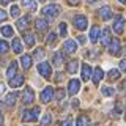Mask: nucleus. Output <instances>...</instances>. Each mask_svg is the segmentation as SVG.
Returning <instances> with one entry per match:
<instances>
[{"label": "nucleus", "instance_id": "nucleus-1", "mask_svg": "<svg viewBox=\"0 0 126 126\" xmlns=\"http://www.w3.org/2000/svg\"><path fill=\"white\" fill-rule=\"evenodd\" d=\"M58 13H60V6L58 5H47L43 8V14L46 16V17H50L54 19L55 16H58Z\"/></svg>", "mask_w": 126, "mask_h": 126}, {"label": "nucleus", "instance_id": "nucleus-2", "mask_svg": "<svg viewBox=\"0 0 126 126\" xmlns=\"http://www.w3.org/2000/svg\"><path fill=\"white\" fill-rule=\"evenodd\" d=\"M39 112H41L39 107H35V109H32V110H25L24 115H22V120L24 121H35V120H38Z\"/></svg>", "mask_w": 126, "mask_h": 126}, {"label": "nucleus", "instance_id": "nucleus-3", "mask_svg": "<svg viewBox=\"0 0 126 126\" xmlns=\"http://www.w3.org/2000/svg\"><path fill=\"white\" fill-rule=\"evenodd\" d=\"M73 22H74V27H76L77 30H85L87 25H88V21H87V17H85V16H82V14L76 16Z\"/></svg>", "mask_w": 126, "mask_h": 126}, {"label": "nucleus", "instance_id": "nucleus-4", "mask_svg": "<svg viewBox=\"0 0 126 126\" xmlns=\"http://www.w3.org/2000/svg\"><path fill=\"white\" fill-rule=\"evenodd\" d=\"M38 73L41 74L43 77H50V74H52V68H50V65L49 63H46V62H43V63H39L38 65Z\"/></svg>", "mask_w": 126, "mask_h": 126}, {"label": "nucleus", "instance_id": "nucleus-5", "mask_svg": "<svg viewBox=\"0 0 126 126\" xmlns=\"http://www.w3.org/2000/svg\"><path fill=\"white\" fill-rule=\"evenodd\" d=\"M33 99H35L33 90H32L30 87H27V88L24 90V93H22V102H24V104H32Z\"/></svg>", "mask_w": 126, "mask_h": 126}, {"label": "nucleus", "instance_id": "nucleus-6", "mask_svg": "<svg viewBox=\"0 0 126 126\" xmlns=\"http://www.w3.org/2000/svg\"><path fill=\"white\" fill-rule=\"evenodd\" d=\"M109 52L112 55H120V41L117 38H112L109 41Z\"/></svg>", "mask_w": 126, "mask_h": 126}, {"label": "nucleus", "instance_id": "nucleus-7", "mask_svg": "<svg viewBox=\"0 0 126 126\" xmlns=\"http://www.w3.org/2000/svg\"><path fill=\"white\" fill-rule=\"evenodd\" d=\"M112 29H113L115 33H121V32H123V29H125V17L123 16H117Z\"/></svg>", "mask_w": 126, "mask_h": 126}, {"label": "nucleus", "instance_id": "nucleus-8", "mask_svg": "<svg viewBox=\"0 0 126 126\" xmlns=\"http://www.w3.org/2000/svg\"><path fill=\"white\" fill-rule=\"evenodd\" d=\"M79 90H80V82H79V79H71L69 85H68V93L69 94H76Z\"/></svg>", "mask_w": 126, "mask_h": 126}, {"label": "nucleus", "instance_id": "nucleus-9", "mask_svg": "<svg viewBox=\"0 0 126 126\" xmlns=\"http://www.w3.org/2000/svg\"><path fill=\"white\" fill-rule=\"evenodd\" d=\"M52 98H54V88L52 87H46V88L43 90V93H41V101L43 102H49Z\"/></svg>", "mask_w": 126, "mask_h": 126}, {"label": "nucleus", "instance_id": "nucleus-10", "mask_svg": "<svg viewBox=\"0 0 126 126\" xmlns=\"http://www.w3.org/2000/svg\"><path fill=\"white\" fill-rule=\"evenodd\" d=\"M65 50L68 54H74L77 50V43L74 39H66L65 41Z\"/></svg>", "mask_w": 126, "mask_h": 126}, {"label": "nucleus", "instance_id": "nucleus-11", "mask_svg": "<svg viewBox=\"0 0 126 126\" xmlns=\"http://www.w3.org/2000/svg\"><path fill=\"white\" fill-rule=\"evenodd\" d=\"M102 77H104V71H102L99 66H98V68H94V71H93V77H92V79H93V84L98 85V84L101 82Z\"/></svg>", "mask_w": 126, "mask_h": 126}, {"label": "nucleus", "instance_id": "nucleus-12", "mask_svg": "<svg viewBox=\"0 0 126 126\" xmlns=\"http://www.w3.org/2000/svg\"><path fill=\"white\" fill-rule=\"evenodd\" d=\"M98 13H99V17L102 19V21H109V19L112 17V11H110L109 6H102Z\"/></svg>", "mask_w": 126, "mask_h": 126}, {"label": "nucleus", "instance_id": "nucleus-13", "mask_svg": "<svg viewBox=\"0 0 126 126\" xmlns=\"http://www.w3.org/2000/svg\"><path fill=\"white\" fill-rule=\"evenodd\" d=\"M99 33H101V44L102 46H107L109 44V41H110V39H112V38H110V30L109 29H104V30H102V32H99Z\"/></svg>", "mask_w": 126, "mask_h": 126}, {"label": "nucleus", "instance_id": "nucleus-14", "mask_svg": "<svg viewBox=\"0 0 126 126\" xmlns=\"http://www.w3.org/2000/svg\"><path fill=\"white\" fill-rule=\"evenodd\" d=\"M90 77H92V66H90L88 63H84V65H82V79H84V80H88Z\"/></svg>", "mask_w": 126, "mask_h": 126}, {"label": "nucleus", "instance_id": "nucleus-15", "mask_svg": "<svg viewBox=\"0 0 126 126\" xmlns=\"http://www.w3.org/2000/svg\"><path fill=\"white\" fill-rule=\"evenodd\" d=\"M24 84V77L22 76H13L10 79V87H13V88H16V87H21Z\"/></svg>", "mask_w": 126, "mask_h": 126}, {"label": "nucleus", "instance_id": "nucleus-16", "mask_svg": "<svg viewBox=\"0 0 126 126\" xmlns=\"http://www.w3.org/2000/svg\"><path fill=\"white\" fill-rule=\"evenodd\" d=\"M99 32H101V29L98 25L92 27V32H90V41H92V43L98 41V38H99Z\"/></svg>", "mask_w": 126, "mask_h": 126}, {"label": "nucleus", "instance_id": "nucleus-17", "mask_svg": "<svg viewBox=\"0 0 126 126\" xmlns=\"http://www.w3.org/2000/svg\"><path fill=\"white\" fill-rule=\"evenodd\" d=\"M29 22H30V17H29V16H24V17H21V19L17 21V24H16V25H17L19 30H25L27 25H29Z\"/></svg>", "mask_w": 126, "mask_h": 126}, {"label": "nucleus", "instance_id": "nucleus-18", "mask_svg": "<svg viewBox=\"0 0 126 126\" xmlns=\"http://www.w3.org/2000/svg\"><path fill=\"white\" fill-rule=\"evenodd\" d=\"M11 47H13V50H14L16 54H21V52H22V44H21V39L14 38V39H13V43H11Z\"/></svg>", "mask_w": 126, "mask_h": 126}, {"label": "nucleus", "instance_id": "nucleus-19", "mask_svg": "<svg viewBox=\"0 0 126 126\" xmlns=\"http://www.w3.org/2000/svg\"><path fill=\"white\" fill-rule=\"evenodd\" d=\"M47 27H49V24H47L46 19H38V21H36V30H39V32H46Z\"/></svg>", "mask_w": 126, "mask_h": 126}, {"label": "nucleus", "instance_id": "nucleus-20", "mask_svg": "<svg viewBox=\"0 0 126 126\" xmlns=\"http://www.w3.org/2000/svg\"><path fill=\"white\" fill-rule=\"evenodd\" d=\"M16 98H17V93H16V92L10 93V94H6V98H5V104H6V106H14Z\"/></svg>", "mask_w": 126, "mask_h": 126}, {"label": "nucleus", "instance_id": "nucleus-21", "mask_svg": "<svg viewBox=\"0 0 126 126\" xmlns=\"http://www.w3.org/2000/svg\"><path fill=\"white\" fill-rule=\"evenodd\" d=\"M63 60H65V55H63V52H55L54 54V65L55 66H60Z\"/></svg>", "mask_w": 126, "mask_h": 126}, {"label": "nucleus", "instance_id": "nucleus-22", "mask_svg": "<svg viewBox=\"0 0 126 126\" xmlns=\"http://www.w3.org/2000/svg\"><path fill=\"white\" fill-rule=\"evenodd\" d=\"M21 63H22V66L25 69H29L30 66H32V57H30V55H27V54L22 55V57H21Z\"/></svg>", "mask_w": 126, "mask_h": 126}, {"label": "nucleus", "instance_id": "nucleus-23", "mask_svg": "<svg viewBox=\"0 0 126 126\" xmlns=\"http://www.w3.org/2000/svg\"><path fill=\"white\" fill-rule=\"evenodd\" d=\"M16 69H17V63H16V62H11L10 68H8V71H6V76H8V79H11L13 76H16Z\"/></svg>", "mask_w": 126, "mask_h": 126}, {"label": "nucleus", "instance_id": "nucleus-24", "mask_svg": "<svg viewBox=\"0 0 126 126\" xmlns=\"http://www.w3.org/2000/svg\"><path fill=\"white\" fill-rule=\"evenodd\" d=\"M24 41H25V46L27 47H32L35 44V36L32 33H25L24 35Z\"/></svg>", "mask_w": 126, "mask_h": 126}, {"label": "nucleus", "instance_id": "nucleus-25", "mask_svg": "<svg viewBox=\"0 0 126 126\" xmlns=\"http://www.w3.org/2000/svg\"><path fill=\"white\" fill-rule=\"evenodd\" d=\"M22 5L25 6L27 10H30V11L36 10V3H35V0H22Z\"/></svg>", "mask_w": 126, "mask_h": 126}, {"label": "nucleus", "instance_id": "nucleus-26", "mask_svg": "<svg viewBox=\"0 0 126 126\" xmlns=\"http://www.w3.org/2000/svg\"><path fill=\"white\" fill-rule=\"evenodd\" d=\"M77 68H79V62L77 60H73V62L68 63V73L69 74H74L77 71Z\"/></svg>", "mask_w": 126, "mask_h": 126}, {"label": "nucleus", "instance_id": "nucleus-27", "mask_svg": "<svg viewBox=\"0 0 126 126\" xmlns=\"http://www.w3.org/2000/svg\"><path fill=\"white\" fill-rule=\"evenodd\" d=\"M90 125V120L87 117H84V115H80L77 118V121H76V126H88Z\"/></svg>", "mask_w": 126, "mask_h": 126}, {"label": "nucleus", "instance_id": "nucleus-28", "mask_svg": "<svg viewBox=\"0 0 126 126\" xmlns=\"http://www.w3.org/2000/svg\"><path fill=\"white\" fill-rule=\"evenodd\" d=\"M2 33H3V36H13V27L11 25H3L2 27Z\"/></svg>", "mask_w": 126, "mask_h": 126}, {"label": "nucleus", "instance_id": "nucleus-29", "mask_svg": "<svg viewBox=\"0 0 126 126\" xmlns=\"http://www.w3.org/2000/svg\"><path fill=\"white\" fill-rule=\"evenodd\" d=\"M101 92L104 96H113V93H115V90L113 88H110V87H102L101 88Z\"/></svg>", "mask_w": 126, "mask_h": 126}, {"label": "nucleus", "instance_id": "nucleus-30", "mask_svg": "<svg viewBox=\"0 0 126 126\" xmlns=\"http://www.w3.org/2000/svg\"><path fill=\"white\" fill-rule=\"evenodd\" d=\"M118 77H120V71L118 69H110L109 71V79L110 80H117Z\"/></svg>", "mask_w": 126, "mask_h": 126}, {"label": "nucleus", "instance_id": "nucleus-31", "mask_svg": "<svg viewBox=\"0 0 126 126\" xmlns=\"http://www.w3.org/2000/svg\"><path fill=\"white\" fill-rule=\"evenodd\" d=\"M8 49H10L8 43L2 39V41H0V54H6V52H8Z\"/></svg>", "mask_w": 126, "mask_h": 126}, {"label": "nucleus", "instance_id": "nucleus-32", "mask_svg": "<svg viewBox=\"0 0 126 126\" xmlns=\"http://www.w3.org/2000/svg\"><path fill=\"white\" fill-rule=\"evenodd\" d=\"M35 58H36V60H43V58H44V49L39 47V49L35 50Z\"/></svg>", "mask_w": 126, "mask_h": 126}, {"label": "nucleus", "instance_id": "nucleus-33", "mask_svg": "<svg viewBox=\"0 0 126 126\" xmlns=\"http://www.w3.org/2000/svg\"><path fill=\"white\" fill-rule=\"evenodd\" d=\"M55 38H57V35H55L54 32H50V33L47 35V38H46L47 44H54V43H55Z\"/></svg>", "mask_w": 126, "mask_h": 126}, {"label": "nucleus", "instance_id": "nucleus-34", "mask_svg": "<svg viewBox=\"0 0 126 126\" xmlns=\"http://www.w3.org/2000/svg\"><path fill=\"white\" fill-rule=\"evenodd\" d=\"M10 14H11V17H17V16H19V8L16 5H13L10 8Z\"/></svg>", "mask_w": 126, "mask_h": 126}, {"label": "nucleus", "instance_id": "nucleus-35", "mask_svg": "<svg viewBox=\"0 0 126 126\" xmlns=\"http://www.w3.org/2000/svg\"><path fill=\"white\" fill-rule=\"evenodd\" d=\"M58 29H60V35H62V36H66V35H68V30H66V24L65 22H62L60 25H58Z\"/></svg>", "mask_w": 126, "mask_h": 126}, {"label": "nucleus", "instance_id": "nucleus-36", "mask_svg": "<svg viewBox=\"0 0 126 126\" xmlns=\"http://www.w3.org/2000/svg\"><path fill=\"white\" fill-rule=\"evenodd\" d=\"M50 121H52V118H50V113H46L44 117H43V120H41V123L47 126V125H50Z\"/></svg>", "mask_w": 126, "mask_h": 126}, {"label": "nucleus", "instance_id": "nucleus-37", "mask_svg": "<svg viewBox=\"0 0 126 126\" xmlns=\"http://www.w3.org/2000/svg\"><path fill=\"white\" fill-rule=\"evenodd\" d=\"M65 94H66V93H65V90H62V88H60V90L57 92V99H63V98H65Z\"/></svg>", "mask_w": 126, "mask_h": 126}, {"label": "nucleus", "instance_id": "nucleus-38", "mask_svg": "<svg viewBox=\"0 0 126 126\" xmlns=\"http://www.w3.org/2000/svg\"><path fill=\"white\" fill-rule=\"evenodd\" d=\"M60 126H73V120H71V118H66L65 121H62Z\"/></svg>", "mask_w": 126, "mask_h": 126}, {"label": "nucleus", "instance_id": "nucleus-39", "mask_svg": "<svg viewBox=\"0 0 126 126\" xmlns=\"http://www.w3.org/2000/svg\"><path fill=\"white\" fill-rule=\"evenodd\" d=\"M120 69H121V71H125V73H126V58H125V60H121V62H120Z\"/></svg>", "mask_w": 126, "mask_h": 126}, {"label": "nucleus", "instance_id": "nucleus-40", "mask_svg": "<svg viewBox=\"0 0 126 126\" xmlns=\"http://www.w3.org/2000/svg\"><path fill=\"white\" fill-rule=\"evenodd\" d=\"M5 19H6V13L3 10H0V22H3Z\"/></svg>", "mask_w": 126, "mask_h": 126}, {"label": "nucleus", "instance_id": "nucleus-41", "mask_svg": "<svg viewBox=\"0 0 126 126\" xmlns=\"http://www.w3.org/2000/svg\"><path fill=\"white\" fill-rule=\"evenodd\" d=\"M71 104H73V107H79V101H77V99H73V102H71Z\"/></svg>", "mask_w": 126, "mask_h": 126}, {"label": "nucleus", "instance_id": "nucleus-42", "mask_svg": "<svg viewBox=\"0 0 126 126\" xmlns=\"http://www.w3.org/2000/svg\"><path fill=\"white\" fill-rule=\"evenodd\" d=\"M79 43H80V44H84V43H85V36H79Z\"/></svg>", "mask_w": 126, "mask_h": 126}, {"label": "nucleus", "instance_id": "nucleus-43", "mask_svg": "<svg viewBox=\"0 0 126 126\" xmlns=\"http://www.w3.org/2000/svg\"><path fill=\"white\" fill-rule=\"evenodd\" d=\"M79 0H69V5H77Z\"/></svg>", "mask_w": 126, "mask_h": 126}, {"label": "nucleus", "instance_id": "nucleus-44", "mask_svg": "<svg viewBox=\"0 0 126 126\" xmlns=\"http://www.w3.org/2000/svg\"><path fill=\"white\" fill-rule=\"evenodd\" d=\"M3 92H5V85L0 84V93H3Z\"/></svg>", "mask_w": 126, "mask_h": 126}, {"label": "nucleus", "instance_id": "nucleus-45", "mask_svg": "<svg viewBox=\"0 0 126 126\" xmlns=\"http://www.w3.org/2000/svg\"><path fill=\"white\" fill-rule=\"evenodd\" d=\"M3 125V117H2V113H0V126Z\"/></svg>", "mask_w": 126, "mask_h": 126}, {"label": "nucleus", "instance_id": "nucleus-46", "mask_svg": "<svg viewBox=\"0 0 126 126\" xmlns=\"http://www.w3.org/2000/svg\"><path fill=\"white\" fill-rule=\"evenodd\" d=\"M87 3H93V2H96V0H85Z\"/></svg>", "mask_w": 126, "mask_h": 126}, {"label": "nucleus", "instance_id": "nucleus-47", "mask_svg": "<svg viewBox=\"0 0 126 126\" xmlns=\"http://www.w3.org/2000/svg\"><path fill=\"white\" fill-rule=\"evenodd\" d=\"M121 87H123V88H125V90H126V80H125V82H123V85H121Z\"/></svg>", "mask_w": 126, "mask_h": 126}, {"label": "nucleus", "instance_id": "nucleus-48", "mask_svg": "<svg viewBox=\"0 0 126 126\" xmlns=\"http://www.w3.org/2000/svg\"><path fill=\"white\" fill-rule=\"evenodd\" d=\"M2 2H3V3H10L11 0H2Z\"/></svg>", "mask_w": 126, "mask_h": 126}, {"label": "nucleus", "instance_id": "nucleus-49", "mask_svg": "<svg viewBox=\"0 0 126 126\" xmlns=\"http://www.w3.org/2000/svg\"><path fill=\"white\" fill-rule=\"evenodd\" d=\"M120 2H121V3H126V0H120Z\"/></svg>", "mask_w": 126, "mask_h": 126}, {"label": "nucleus", "instance_id": "nucleus-50", "mask_svg": "<svg viewBox=\"0 0 126 126\" xmlns=\"http://www.w3.org/2000/svg\"><path fill=\"white\" fill-rule=\"evenodd\" d=\"M41 2H44V0H41Z\"/></svg>", "mask_w": 126, "mask_h": 126}]
</instances>
